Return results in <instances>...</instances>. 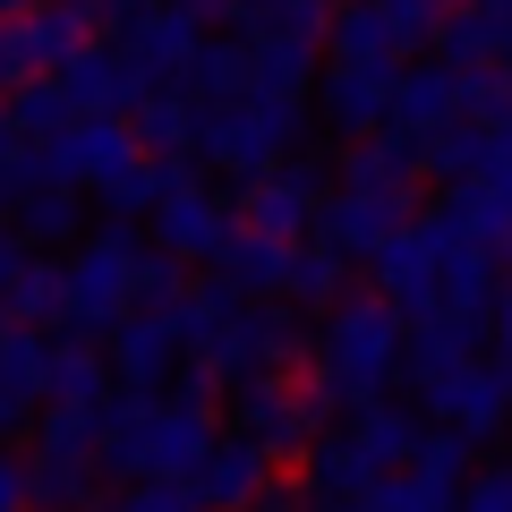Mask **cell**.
<instances>
[{"label":"cell","instance_id":"6da1fadb","mask_svg":"<svg viewBox=\"0 0 512 512\" xmlns=\"http://www.w3.org/2000/svg\"><path fill=\"white\" fill-rule=\"evenodd\" d=\"M402 350H410V325H402V308L384 291H367V299H333L325 308V333H316V393H325L333 410H367L393 384V367H402Z\"/></svg>","mask_w":512,"mask_h":512},{"label":"cell","instance_id":"7a4b0ae2","mask_svg":"<svg viewBox=\"0 0 512 512\" xmlns=\"http://www.w3.org/2000/svg\"><path fill=\"white\" fill-rule=\"evenodd\" d=\"M214 444V410L205 393H128V402H103V461L120 478H180L188 461Z\"/></svg>","mask_w":512,"mask_h":512},{"label":"cell","instance_id":"3957f363","mask_svg":"<svg viewBox=\"0 0 512 512\" xmlns=\"http://www.w3.org/2000/svg\"><path fill=\"white\" fill-rule=\"evenodd\" d=\"M410 180H419V154L410 146H393V137H359V163H350V180L325 197V248H342V256H376L384 239L410 222Z\"/></svg>","mask_w":512,"mask_h":512},{"label":"cell","instance_id":"277c9868","mask_svg":"<svg viewBox=\"0 0 512 512\" xmlns=\"http://www.w3.org/2000/svg\"><path fill=\"white\" fill-rule=\"evenodd\" d=\"M453 248H461V222L453 214H410L402 231L384 239L367 265H376V291L402 308V325H419V316H444V265H453Z\"/></svg>","mask_w":512,"mask_h":512},{"label":"cell","instance_id":"5b68a950","mask_svg":"<svg viewBox=\"0 0 512 512\" xmlns=\"http://www.w3.org/2000/svg\"><path fill=\"white\" fill-rule=\"evenodd\" d=\"M291 111L299 103H274V94H231V103L197 111V154L214 171H239V180H256V171H274L282 146H291Z\"/></svg>","mask_w":512,"mask_h":512},{"label":"cell","instance_id":"8992f818","mask_svg":"<svg viewBox=\"0 0 512 512\" xmlns=\"http://www.w3.org/2000/svg\"><path fill=\"white\" fill-rule=\"evenodd\" d=\"M325 393H316V367L308 376H291V367H265V376L239 384V436H256L274 461L291 453H316V436H325Z\"/></svg>","mask_w":512,"mask_h":512},{"label":"cell","instance_id":"52a82bcc","mask_svg":"<svg viewBox=\"0 0 512 512\" xmlns=\"http://www.w3.org/2000/svg\"><path fill=\"white\" fill-rule=\"evenodd\" d=\"M137 265L146 248H128V239H94L60 265V325L77 333H111L128 308H137Z\"/></svg>","mask_w":512,"mask_h":512},{"label":"cell","instance_id":"ba28073f","mask_svg":"<svg viewBox=\"0 0 512 512\" xmlns=\"http://www.w3.org/2000/svg\"><path fill=\"white\" fill-rule=\"evenodd\" d=\"M274 478H282V461L265 453L256 436H214V444L180 470V487H188V504H197V512H248Z\"/></svg>","mask_w":512,"mask_h":512},{"label":"cell","instance_id":"9c48e42d","mask_svg":"<svg viewBox=\"0 0 512 512\" xmlns=\"http://www.w3.org/2000/svg\"><path fill=\"white\" fill-rule=\"evenodd\" d=\"M427 410H436L461 444H487L495 427L512 419V359L504 350H495V359H461L453 376L427 384Z\"/></svg>","mask_w":512,"mask_h":512},{"label":"cell","instance_id":"30bf717a","mask_svg":"<svg viewBox=\"0 0 512 512\" xmlns=\"http://www.w3.org/2000/svg\"><path fill=\"white\" fill-rule=\"evenodd\" d=\"M239 231V214L222 205V188L188 180V171H171L163 197H154V248L163 256H222Z\"/></svg>","mask_w":512,"mask_h":512},{"label":"cell","instance_id":"8fae6325","mask_svg":"<svg viewBox=\"0 0 512 512\" xmlns=\"http://www.w3.org/2000/svg\"><path fill=\"white\" fill-rule=\"evenodd\" d=\"M111 376L128 384V393H163L171 376L188 367V342H180V316L171 308H128L120 325H111Z\"/></svg>","mask_w":512,"mask_h":512},{"label":"cell","instance_id":"7c38bea8","mask_svg":"<svg viewBox=\"0 0 512 512\" xmlns=\"http://www.w3.org/2000/svg\"><path fill=\"white\" fill-rule=\"evenodd\" d=\"M239 214V231H256V239H274V248H299V239L316 231V214H325V188H316V171H256L248 180V197L231 205Z\"/></svg>","mask_w":512,"mask_h":512},{"label":"cell","instance_id":"4fadbf2b","mask_svg":"<svg viewBox=\"0 0 512 512\" xmlns=\"http://www.w3.org/2000/svg\"><path fill=\"white\" fill-rule=\"evenodd\" d=\"M461 120V69H402V86H393V111H384V137L393 146H410L419 154L436 128H453Z\"/></svg>","mask_w":512,"mask_h":512},{"label":"cell","instance_id":"5bb4252c","mask_svg":"<svg viewBox=\"0 0 512 512\" xmlns=\"http://www.w3.org/2000/svg\"><path fill=\"white\" fill-rule=\"evenodd\" d=\"M393 86H402V60H333L325 69V111L342 137H376L384 111H393Z\"/></svg>","mask_w":512,"mask_h":512},{"label":"cell","instance_id":"9a60e30c","mask_svg":"<svg viewBox=\"0 0 512 512\" xmlns=\"http://www.w3.org/2000/svg\"><path fill=\"white\" fill-rule=\"evenodd\" d=\"M52 86L69 94V111H77V120H120V103H137V69H128L120 52H103V43L69 52V69H60Z\"/></svg>","mask_w":512,"mask_h":512},{"label":"cell","instance_id":"2e32d148","mask_svg":"<svg viewBox=\"0 0 512 512\" xmlns=\"http://www.w3.org/2000/svg\"><path fill=\"white\" fill-rule=\"evenodd\" d=\"M325 52H333V60H402L410 43L393 35L384 0H333V18H325Z\"/></svg>","mask_w":512,"mask_h":512},{"label":"cell","instance_id":"e0dca14e","mask_svg":"<svg viewBox=\"0 0 512 512\" xmlns=\"http://www.w3.org/2000/svg\"><path fill=\"white\" fill-rule=\"evenodd\" d=\"M111 359L86 342H52V367H43V402H111Z\"/></svg>","mask_w":512,"mask_h":512},{"label":"cell","instance_id":"ac0fdd59","mask_svg":"<svg viewBox=\"0 0 512 512\" xmlns=\"http://www.w3.org/2000/svg\"><path fill=\"white\" fill-rule=\"evenodd\" d=\"M342 265H350L342 248H325V239H299L282 299H291V308H333V299H342Z\"/></svg>","mask_w":512,"mask_h":512},{"label":"cell","instance_id":"d6986e66","mask_svg":"<svg viewBox=\"0 0 512 512\" xmlns=\"http://www.w3.org/2000/svg\"><path fill=\"white\" fill-rule=\"evenodd\" d=\"M0 308L18 316V325H35V333H43V325H60V265H52V256H26Z\"/></svg>","mask_w":512,"mask_h":512},{"label":"cell","instance_id":"ffe728a7","mask_svg":"<svg viewBox=\"0 0 512 512\" xmlns=\"http://www.w3.org/2000/svg\"><path fill=\"white\" fill-rule=\"evenodd\" d=\"M9 231H18V239H69V231H77V188H52V180H43L35 197L9 214Z\"/></svg>","mask_w":512,"mask_h":512},{"label":"cell","instance_id":"44dd1931","mask_svg":"<svg viewBox=\"0 0 512 512\" xmlns=\"http://www.w3.org/2000/svg\"><path fill=\"white\" fill-rule=\"evenodd\" d=\"M94 512H197V504H188L180 478H128V487L111 495V504H94Z\"/></svg>","mask_w":512,"mask_h":512},{"label":"cell","instance_id":"7402d4cb","mask_svg":"<svg viewBox=\"0 0 512 512\" xmlns=\"http://www.w3.org/2000/svg\"><path fill=\"white\" fill-rule=\"evenodd\" d=\"M453 512H512V470L461 478V504H453Z\"/></svg>","mask_w":512,"mask_h":512},{"label":"cell","instance_id":"603a6c76","mask_svg":"<svg viewBox=\"0 0 512 512\" xmlns=\"http://www.w3.org/2000/svg\"><path fill=\"white\" fill-rule=\"evenodd\" d=\"M0 512H35V478L18 453H0Z\"/></svg>","mask_w":512,"mask_h":512},{"label":"cell","instance_id":"cb8c5ba5","mask_svg":"<svg viewBox=\"0 0 512 512\" xmlns=\"http://www.w3.org/2000/svg\"><path fill=\"white\" fill-rule=\"evenodd\" d=\"M495 350H504V359H512V282H495Z\"/></svg>","mask_w":512,"mask_h":512},{"label":"cell","instance_id":"d4e9b609","mask_svg":"<svg viewBox=\"0 0 512 512\" xmlns=\"http://www.w3.org/2000/svg\"><path fill=\"white\" fill-rule=\"evenodd\" d=\"M470 9H478V18L495 26V35H504V26H512V0H470Z\"/></svg>","mask_w":512,"mask_h":512},{"label":"cell","instance_id":"484cf974","mask_svg":"<svg viewBox=\"0 0 512 512\" xmlns=\"http://www.w3.org/2000/svg\"><path fill=\"white\" fill-rule=\"evenodd\" d=\"M0 154H18V128H9V94H0Z\"/></svg>","mask_w":512,"mask_h":512},{"label":"cell","instance_id":"4316f807","mask_svg":"<svg viewBox=\"0 0 512 512\" xmlns=\"http://www.w3.org/2000/svg\"><path fill=\"white\" fill-rule=\"evenodd\" d=\"M26 9H43V0H0V18H26Z\"/></svg>","mask_w":512,"mask_h":512},{"label":"cell","instance_id":"83f0119b","mask_svg":"<svg viewBox=\"0 0 512 512\" xmlns=\"http://www.w3.org/2000/svg\"><path fill=\"white\" fill-rule=\"evenodd\" d=\"M325 512H376V504H325Z\"/></svg>","mask_w":512,"mask_h":512}]
</instances>
